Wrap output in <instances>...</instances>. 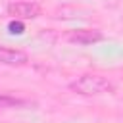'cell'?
<instances>
[{
    "label": "cell",
    "instance_id": "1",
    "mask_svg": "<svg viewBox=\"0 0 123 123\" xmlns=\"http://www.w3.org/2000/svg\"><path fill=\"white\" fill-rule=\"evenodd\" d=\"M69 90L75 94H81V96H102V94L115 92V85L104 75L85 73L69 83Z\"/></svg>",
    "mask_w": 123,
    "mask_h": 123
},
{
    "label": "cell",
    "instance_id": "2",
    "mask_svg": "<svg viewBox=\"0 0 123 123\" xmlns=\"http://www.w3.org/2000/svg\"><path fill=\"white\" fill-rule=\"evenodd\" d=\"M6 12L8 15H12V19H21V21H27V19H35L40 15V6L37 2H29V0H17V2H10L6 6Z\"/></svg>",
    "mask_w": 123,
    "mask_h": 123
},
{
    "label": "cell",
    "instance_id": "3",
    "mask_svg": "<svg viewBox=\"0 0 123 123\" xmlns=\"http://www.w3.org/2000/svg\"><path fill=\"white\" fill-rule=\"evenodd\" d=\"M65 40L77 46H90L104 40V33L98 29H73L65 35Z\"/></svg>",
    "mask_w": 123,
    "mask_h": 123
},
{
    "label": "cell",
    "instance_id": "4",
    "mask_svg": "<svg viewBox=\"0 0 123 123\" xmlns=\"http://www.w3.org/2000/svg\"><path fill=\"white\" fill-rule=\"evenodd\" d=\"M29 62V56L23 50L17 48H8V46H0V63L10 65V67H21Z\"/></svg>",
    "mask_w": 123,
    "mask_h": 123
},
{
    "label": "cell",
    "instance_id": "5",
    "mask_svg": "<svg viewBox=\"0 0 123 123\" xmlns=\"http://www.w3.org/2000/svg\"><path fill=\"white\" fill-rule=\"evenodd\" d=\"M25 106H29L27 100H21L10 94H0V108H25Z\"/></svg>",
    "mask_w": 123,
    "mask_h": 123
},
{
    "label": "cell",
    "instance_id": "6",
    "mask_svg": "<svg viewBox=\"0 0 123 123\" xmlns=\"http://www.w3.org/2000/svg\"><path fill=\"white\" fill-rule=\"evenodd\" d=\"M8 31H10L12 35H23V31H25V23H23L21 19H12V21L8 23Z\"/></svg>",
    "mask_w": 123,
    "mask_h": 123
}]
</instances>
